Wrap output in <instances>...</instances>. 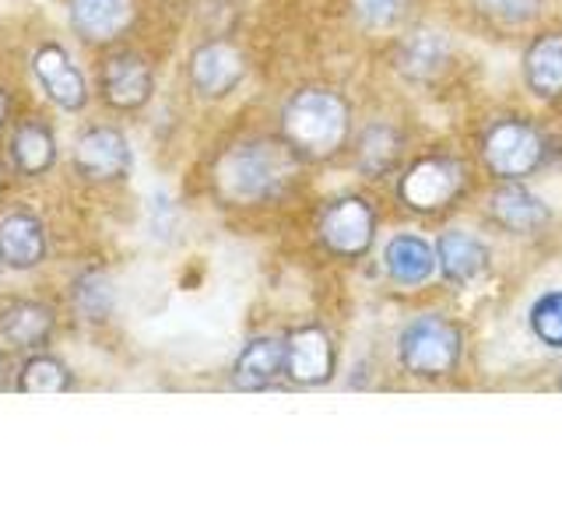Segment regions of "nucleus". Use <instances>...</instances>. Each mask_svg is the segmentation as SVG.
<instances>
[{
    "mask_svg": "<svg viewBox=\"0 0 562 527\" xmlns=\"http://www.w3.org/2000/svg\"><path fill=\"white\" fill-rule=\"evenodd\" d=\"M70 306L85 324H105L116 310V289L113 278L99 268H85L75 281H70Z\"/></svg>",
    "mask_w": 562,
    "mask_h": 527,
    "instance_id": "obj_22",
    "label": "nucleus"
},
{
    "mask_svg": "<svg viewBox=\"0 0 562 527\" xmlns=\"http://www.w3.org/2000/svg\"><path fill=\"white\" fill-rule=\"evenodd\" d=\"M351 14L369 32L397 29L412 14V0H351Z\"/></svg>",
    "mask_w": 562,
    "mask_h": 527,
    "instance_id": "obj_27",
    "label": "nucleus"
},
{
    "mask_svg": "<svg viewBox=\"0 0 562 527\" xmlns=\"http://www.w3.org/2000/svg\"><path fill=\"white\" fill-rule=\"evenodd\" d=\"M482 162L496 180H527L544 162V134L524 116L496 120L482 134Z\"/></svg>",
    "mask_w": 562,
    "mask_h": 527,
    "instance_id": "obj_5",
    "label": "nucleus"
},
{
    "mask_svg": "<svg viewBox=\"0 0 562 527\" xmlns=\"http://www.w3.org/2000/svg\"><path fill=\"white\" fill-rule=\"evenodd\" d=\"M351 134V105L330 88H303L281 105V137L303 158L324 162L334 158Z\"/></svg>",
    "mask_w": 562,
    "mask_h": 527,
    "instance_id": "obj_2",
    "label": "nucleus"
},
{
    "mask_svg": "<svg viewBox=\"0 0 562 527\" xmlns=\"http://www.w3.org/2000/svg\"><path fill=\"white\" fill-rule=\"evenodd\" d=\"M131 166H134L131 141L116 127H88L75 141V169L85 180H92V183L127 180Z\"/></svg>",
    "mask_w": 562,
    "mask_h": 527,
    "instance_id": "obj_7",
    "label": "nucleus"
},
{
    "mask_svg": "<svg viewBox=\"0 0 562 527\" xmlns=\"http://www.w3.org/2000/svg\"><path fill=\"white\" fill-rule=\"evenodd\" d=\"M524 81L544 102L562 99V32H541L527 43Z\"/></svg>",
    "mask_w": 562,
    "mask_h": 527,
    "instance_id": "obj_18",
    "label": "nucleus"
},
{
    "mask_svg": "<svg viewBox=\"0 0 562 527\" xmlns=\"http://www.w3.org/2000/svg\"><path fill=\"white\" fill-rule=\"evenodd\" d=\"M488 246L479 236L461 233V228H447L436 243V268L450 285H471L488 271Z\"/></svg>",
    "mask_w": 562,
    "mask_h": 527,
    "instance_id": "obj_16",
    "label": "nucleus"
},
{
    "mask_svg": "<svg viewBox=\"0 0 562 527\" xmlns=\"http://www.w3.org/2000/svg\"><path fill=\"white\" fill-rule=\"evenodd\" d=\"M29 67L35 81H40L43 92L60 105L67 113H78L85 110L88 102V81L78 70V64L70 60V53L60 46V43H43L32 49L29 57Z\"/></svg>",
    "mask_w": 562,
    "mask_h": 527,
    "instance_id": "obj_9",
    "label": "nucleus"
},
{
    "mask_svg": "<svg viewBox=\"0 0 562 527\" xmlns=\"http://www.w3.org/2000/svg\"><path fill=\"white\" fill-rule=\"evenodd\" d=\"M471 4L492 25L520 29V25H531L549 0H471Z\"/></svg>",
    "mask_w": 562,
    "mask_h": 527,
    "instance_id": "obj_26",
    "label": "nucleus"
},
{
    "mask_svg": "<svg viewBox=\"0 0 562 527\" xmlns=\"http://www.w3.org/2000/svg\"><path fill=\"white\" fill-rule=\"evenodd\" d=\"M8 110H11V99H8V92H4V85H0V127H4Z\"/></svg>",
    "mask_w": 562,
    "mask_h": 527,
    "instance_id": "obj_30",
    "label": "nucleus"
},
{
    "mask_svg": "<svg viewBox=\"0 0 562 527\" xmlns=\"http://www.w3.org/2000/svg\"><path fill=\"white\" fill-rule=\"evenodd\" d=\"M8 187V158H0V193Z\"/></svg>",
    "mask_w": 562,
    "mask_h": 527,
    "instance_id": "obj_31",
    "label": "nucleus"
},
{
    "mask_svg": "<svg viewBox=\"0 0 562 527\" xmlns=\"http://www.w3.org/2000/svg\"><path fill=\"white\" fill-rule=\"evenodd\" d=\"M134 4L131 0H70V29L85 43H110L131 25Z\"/></svg>",
    "mask_w": 562,
    "mask_h": 527,
    "instance_id": "obj_20",
    "label": "nucleus"
},
{
    "mask_svg": "<svg viewBox=\"0 0 562 527\" xmlns=\"http://www.w3.org/2000/svg\"><path fill=\"white\" fill-rule=\"evenodd\" d=\"M176 225H180V211H176V204L166 198L162 190L151 193L148 198V228L155 239H172Z\"/></svg>",
    "mask_w": 562,
    "mask_h": 527,
    "instance_id": "obj_28",
    "label": "nucleus"
},
{
    "mask_svg": "<svg viewBox=\"0 0 562 527\" xmlns=\"http://www.w3.org/2000/svg\"><path fill=\"white\" fill-rule=\"evenodd\" d=\"M316 233H321V243L334 257L356 260L369 254V246L376 239V211L359 193H345V198H334L321 211Z\"/></svg>",
    "mask_w": 562,
    "mask_h": 527,
    "instance_id": "obj_6",
    "label": "nucleus"
},
{
    "mask_svg": "<svg viewBox=\"0 0 562 527\" xmlns=\"http://www.w3.org/2000/svg\"><path fill=\"white\" fill-rule=\"evenodd\" d=\"M14 386L22 394H64L75 386V377H70V366L57 356H32L18 369Z\"/></svg>",
    "mask_w": 562,
    "mask_h": 527,
    "instance_id": "obj_24",
    "label": "nucleus"
},
{
    "mask_svg": "<svg viewBox=\"0 0 562 527\" xmlns=\"http://www.w3.org/2000/svg\"><path fill=\"white\" fill-rule=\"evenodd\" d=\"M246 78V60L233 43H204L190 57V85L201 99H225Z\"/></svg>",
    "mask_w": 562,
    "mask_h": 527,
    "instance_id": "obj_12",
    "label": "nucleus"
},
{
    "mask_svg": "<svg viewBox=\"0 0 562 527\" xmlns=\"http://www.w3.org/2000/svg\"><path fill=\"white\" fill-rule=\"evenodd\" d=\"M464 351V334L439 313H422L397 334V362L408 377L439 380L450 377Z\"/></svg>",
    "mask_w": 562,
    "mask_h": 527,
    "instance_id": "obj_3",
    "label": "nucleus"
},
{
    "mask_svg": "<svg viewBox=\"0 0 562 527\" xmlns=\"http://www.w3.org/2000/svg\"><path fill=\"white\" fill-rule=\"evenodd\" d=\"M383 268H386V278H391L394 285L418 289V285H426L436 271V246H429L422 236L401 233L386 243Z\"/></svg>",
    "mask_w": 562,
    "mask_h": 527,
    "instance_id": "obj_19",
    "label": "nucleus"
},
{
    "mask_svg": "<svg viewBox=\"0 0 562 527\" xmlns=\"http://www.w3.org/2000/svg\"><path fill=\"white\" fill-rule=\"evenodd\" d=\"M0 260L11 271H35L46 260V228L29 211H14L0 222Z\"/></svg>",
    "mask_w": 562,
    "mask_h": 527,
    "instance_id": "obj_17",
    "label": "nucleus"
},
{
    "mask_svg": "<svg viewBox=\"0 0 562 527\" xmlns=\"http://www.w3.org/2000/svg\"><path fill=\"white\" fill-rule=\"evenodd\" d=\"M468 190V166L457 155L426 152L412 158V166L397 180V201L415 215H439L457 204Z\"/></svg>",
    "mask_w": 562,
    "mask_h": 527,
    "instance_id": "obj_4",
    "label": "nucleus"
},
{
    "mask_svg": "<svg viewBox=\"0 0 562 527\" xmlns=\"http://www.w3.org/2000/svg\"><path fill=\"white\" fill-rule=\"evenodd\" d=\"M559 391H562V380H559Z\"/></svg>",
    "mask_w": 562,
    "mask_h": 527,
    "instance_id": "obj_33",
    "label": "nucleus"
},
{
    "mask_svg": "<svg viewBox=\"0 0 562 527\" xmlns=\"http://www.w3.org/2000/svg\"><path fill=\"white\" fill-rule=\"evenodd\" d=\"M278 377H285V338H271V334L246 341L228 373L236 391H268Z\"/></svg>",
    "mask_w": 562,
    "mask_h": 527,
    "instance_id": "obj_15",
    "label": "nucleus"
},
{
    "mask_svg": "<svg viewBox=\"0 0 562 527\" xmlns=\"http://www.w3.org/2000/svg\"><path fill=\"white\" fill-rule=\"evenodd\" d=\"M151 67L137 57V53H116V57L102 60L99 70V96L110 110L120 113H134L140 105H148L151 99Z\"/></svg>",
    "mask_w": 562,
    "mask_h": 527,
    "instance_id": "obj_10",
    "label": "nucleus"
},
{
    "mask_svg": "<svg viewBox=\"0 0 562 527\" xmlns=\"http://www.w3.org/2000/svg\"><path fill=\"white\" fill-rule=\"evenodd\" d=\"M53 330H57V313L46 303H35V299H11V303L0 306V338L11 348L22 351H40L49 345Z\"/></svg>",
    "mask_w": 562,
    "mask_h": 527,
    "instance_id": "obj_14",
    "label": "nucleus"
},
{
    "mask_svg": "<svg viewBox=\"0 0 562 527\" xmlns=\"http://www.w3.org/2000/svg\"><path fill=\"white\" fill-rule=\"evenodd\" d=\"M488 218L509 236H538L552 222V208L520 180H506L499 190L488 193Z\"/></svg>",
    "mask_w": 562,
    "mask_h": 527,
    "instance_id": "obj_11",
    "label": "nucleus"
},
{
    "mask_svg": "<svg viewBox=\"0 0 562 527\" xmlns=\"http://www.w3.org/2000/svg\"><path fill=\"white\" fill-rule=\"evenodd\" d=\"M14 377H18V373H14V366H11V356H8L4 348H0V391H8Z\"/></svg>",
    "mask_w": 562,
    "mask_h": 527,
    "instance_id": "obj_29",
    "label": "nucleus"
},
{
    "mask_svg": "<svg viewBox=\"0 0 562 527\" xmlns=\"http://www.w3.org/2000/svg\"><path fill=\"white\" fill-rule=\"evenodd\" d=\"M338 369V348L321 324L295 327L285 338V377L299 386H324Z\"/></svg>",
    "mask_w": 562,
    "mask_h": 527,
    "instance_id": "obj_8",
    "label": "nucleus"
},
{
    "mask_svg": "<svg viewBox=\"0 0 562 527\" xmlns=\"http://www.w3.org/2000/svg\"><path fill=\"white\" fill-rule=\"evenodd\" d=\"M299 158L285 137L281 141H243L228 148L215 166V190L228 204H263L285 193L299 172Z\"/></svg>",
    "mask_w": 562,
    "mask_h": 527,
    "instance_id": "obj_1",
    "label": "nucleus"
},
{
    "mask_svg": "<svg viewBox=\"0 0 562 527\" xmlns=\"http://www.w3.org/2000/svg\"><path fill=\"white\" fill-rule=\"evenodd\" d=\"M401 148H404V141H401V134L391 127V123H369V127L359 134L356 166L376 180V176L391 172L397 166Z\"/></svg>",
    "mask_w": 562,
    "mask_h": 527,
    "instance_id": "obj_23",
    "label": "nucleus"
},
{
    "mask_svg": "<svg viewBox=\"0 0 562 527\" xmlns=\"http://www.w3.org/2000/svg\"><path fill=\"white\" fill-rule=\"evenodd\" d=\"M8 155H11V166L22 176H43V172H49L53 162H57V137H53L49 123L35 120V116L18 123V127L11 131Z\"/></svg>",
    "mask_w": 562,
    "mask_h": 527,
    "instance_id": "obj_21",
    "label": "nucleus"
},
{
    "mask_svg": "<svg viewBox=\"0 0 562 527\" xmlns=\"http://www.w3.org/2000/svg\"><path fill=\"white\" fill-rule=\"evenodd\" d=\"M527 327L544 348L562 351V289H549L535 299L527 310Z\"/></svg>",
    "mask_w": 562,
    "mask_h": 527,
    "instance_id": "obj_25",
    "label": "nucleus"
},
{
    "mask_svg": "<svg viewBox=\"0 0 562 527\" xmlns=\"http://www.w3.org/2000/svg\"><path fill=\"white\" fill-rule=\"evenodd\" d=\"M450 60H453L450 40L443 32H432V29L408 32L394 53V67L401 70V78L415 85H429L439 75H447Z\"/></svg>",
    "mask_w": 562,
    "mask_h": 527,
    "instance_id": "obj_13",
    "label": "nucleus"
},
{
    "mask_svg": "<svg viewBox=\"0 0 562 527\" xmlns=\"http://www.w3.org/2000/svg\"><path fill=\"white\" fill-rule=\"evenodd\" d=\"M0 271H4V260H0Z\"/></svg>",
    "mask_w": 562,
    "mask_h": 527,
    "instance_id": "obj_32",
    "label": "nucleus"
}]
</instances>
